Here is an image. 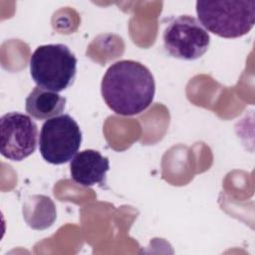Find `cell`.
Listing matches in <instances>:
<instances>
[{
	"instance_id": "6da1fadb",
	"label": "cell",
	"mask_w": 255,
	"mask_h": 255,
	"mask_svg": "<svg viewBox=\"0 0 255 255\" xmlns=\"http://www.w3.org/2000/svg\"><path fill=\"white\" fill-rule=\"evenodd\" d=\"M107 106L120 116H135L152 103L155 83L151 72L139 62L122 60L112 64L101 83Z\"/></svg>"
},
{
	"instance_id": "7a4b0ae2",
	"label": "cell",
	"mask_w": 255,
	"mask_h": 255,
	"mask_svg": "<svg viewBox=\"0 0 255 255\" xmlns=\"http://www.w3.org/2000/svg\"><path fill=\"white\" fill-rule=\"evenodd\" d=\"M196 13L209 32L226 39L239 38L255 24V0L197 1Z\"/></svg>"
},
{
	"instance_id": "3957f363",
	"label": "cell",
	"mask_w": 255,
	"mask_h": 255,
	"mask_svg": "<svg viewBox=\"0 0 255 255\" xmlns=\"http://www.w3.org/2000/svg\"><path fill=\"white\" fill-rule=\"evenodd\" d=\"M30 74L38 87L62 92L74 83L77 58L64 44L41 45L30 58Z\"/></svg>"
},
{
	"instance_id": "277c9868",
	"label": "cell",
	"mask_w": 255,
	"mask_h": 255,
	"mask_svg": "<svg viewBox=\"0 0 255 255\" xmlns=\"http://www.w3.org/2000/svg\"><path fill=\"white\" fill-rule=\"evenodd\" d=\"M82 142V131L70 115H60L47 120L40 131L39 150L51 164L70 161L78 152Z\"/></svg>"
},
{
	"instance_id": "5b68a950",
	"label": "cell",
	"mask_w": 255,
	"mask_h": 255,
	"mask_svg": "<svg viewBox=\"0 0 255 255\" xmlns=\"http://www.w3.org/2000/svg\"><path fill=\"white\" fill-rule=\"evenodd\" d=\"M162 40L167 54L186 61L203 56L210 44L208 32L196 18L188 15H181L169 21L163 31Z\"/></svg>"
},
{
	"instance_id": "8992f818",
	"label": "cell",
	"mask_w": 255,
	"mask_h": 255,
	"mask_svg": "<svg viewBox=\"0 0 255 255\" xmlns=\"http://www.w3.org/2000/svg\"><path fill=\"white\" fill-rule=\"evenodd\" d=\"M38 128L27 115L11 112L0 119V151L13 161L30 156L37 147Z\"/></svg>"
},
{
	"instance_id": "52a82bcc",
	"label": "cell",
	"mask_w": 255,
	"mask_h": 255,
	"mask_svg": "<svg viewBox=\"0 0 255 255\" xmlns=\"http://www.w3.org/2000/svg\"><path fill=\"white\" fill-rule=\"evenodd\" d=\"M109 169V158L95 149L80 151L72 158L70 163L72 179L83 186L105 183Z\"/></svg>"
},
{
	"instance_id": "ba28073f",
	"label": "cell",
	"mask_w": 255,
	"mask_h": 255,
	"mask_svg": "<svg viewBox=\"0 0 255 255\" xmlns=\"http://www.w3.org/2000/svg\"><path fill=\"white\" fill-rule=\"evenodd\" d=\"M66 106V98L58 93L35 87L25 101L26 112L34 119L42 121L60 116Z\"/></svg>"
},
{
	"instance_id": "9c48e42d",
	"label": "cell",
	"mask_w": 255,
	"mask_h": 255,
	"mask_svg": "<svg viewBox=\"0 0 255 255\" xmlns=\"http://www.w3.org/2000/svg\"><path fill=\"white\" fill-rule=\"evenodd\" d=\"M23 214L27 224L36 230L49 228L56 220V206L45 195H32L23 204Z\"/></svg>"
}]
</instances>
